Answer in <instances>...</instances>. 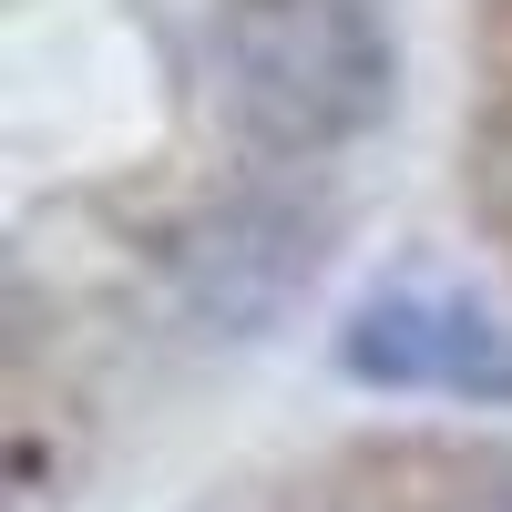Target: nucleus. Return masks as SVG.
Segmentation results:
<instances>
[{
    "mask_svg": "<svg viewBox=\"0 0 512 512\" xmlns=\"http://www.w3.org/2000/svg\"><path fill=\"white\" fill-rule=\"evenodd\" d=\"M205 72L256 154H338L390 113L379 0H226Z\"/></svg>",
    "mask_w": 512,
    "mask_h": 512,
    "instance_id": "f257e3e1",
    "label": "nucleus"
},
{
    "mask_svg": "<svg viewBox=\"0 0 512 512\" xmlns=\"http://www.w3.org/2000/svg\"><path fill=\"white\" fill-rule=\"evenodd\" d=\"M338 359H349V379L400 400L512 410V318L461 277H379L338 328Z\"/></svg>",
    "mask_w": 512,
    "mask_h": 512,
    "instance_id": "f03ea898",
    "label": "nucleus"
},
{
    "mask_svg": "<svg viewBox=\"0 0 512 512\" xmlns=\"http://www.w3.org/2000/svg\"><path fill=\"white\" fill-rule=\"evenodd\" d=\"M441 512H512V492H502V482H482V492H451Z\"/></svg>",
    "mask_w": 512,
    "mask_h": 512,
    "instance_id": "20e7f679",
    "label": "nucleus"
},
{
    "mask_svg": "<svg viewBox=\"0 0 512 512\" xmlns=\"http://www.w3.org/2000/svg\"><path fill=\"white\" fill-rule=\"evenodd\" d=\"M328 216L297 195H226L216 216H195L175 236V267H164V297L195 338H267L318 277Z\"/></svg>",
    "mask_w": 512,
    "mask_h": 512,
    "instance_id": "7ed1b4c3",
    "label": "nucleus"
}]
</instances>
